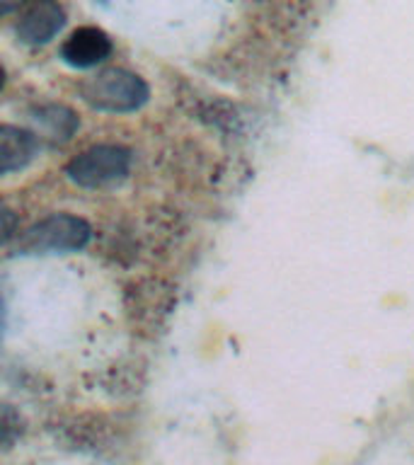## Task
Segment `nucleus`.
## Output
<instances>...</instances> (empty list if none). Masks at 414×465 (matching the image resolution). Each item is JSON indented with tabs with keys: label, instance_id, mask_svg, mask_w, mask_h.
I'll list each match as a JSON object with an SVG mask.
<instances>
[{
	"label": "nucleus",
	"instance_id": "nucleus-9",
	"mask_svg": "<svg viewBox=\"0 0 414 465\" xmlns=\"http://www.w3.org/2000/svg\"><path fill=\"white\" fill-rule=\"evenodd\" d=\"M15 225H17V218H15V211L7 206V203L0 202V242L7 240L15 232Z\"/></svg>",
	"mask_w": 414,
	"mask_h": 465
},
{
	"label": "nucleus",
	"instance_id": "nucleus-12",
	"mask_svg": "<svg viewBox=\"0 0 414 465\" xmlns=\"http://www.w3.org/2000/svg\"><path fill=\"white\" fill-rule=\"evenodd\" d=\"M0 330H3V301H0Z\"/></svg>",
	"mask_w": 414,
	"mask_h": 465
},
{
	"label": "nucleus",
	"instance_id": "nucleus-8",
	"mask_svg": "<svg viewBox=\"0 0 414 465\" xmlns=\"http://www.w3.org/2000/svg\"><path fill=\"white\" fill-rule=\"evenodd\" d=\"M22 431V420L20 414L15 412L10 405L0 402V446L13 443Z\"/></svg>",
	"mask_w": 414,
	"mask_h": 465
},
{
	"label": "nucleus",
	"instance_id": "nucleus-11",
	"mask_svg": "<svg viewBox=\"0 0 414 465\" xmlns=\"http://www.w3.org/2000/svg\"><path fill=\"white\" fill-rule=\"evenodd\" d=\"M5 85V71H3V65H0V90Z\"/></svg>",
	"mask_w": 414,
	"mask_h": 465
},
{
	"label": "nucleus",
	"instance_id": "nucleus-6",
	"mask_svg": "<svg viewBox=\"0 0 414 465\" xmlns=\"http://www.w3.org/2000/svg\"><path fill=\"white\" fill-rule=\"evenodd\" d=\"M36 155V136L20 126L0 124V177L27 167Z\"/></svg>",
	"mask_w": 414,
	"mask_h": 465
},
{
	"label": "nucleus",
	"instance_id": "nucleus-4",
	"mask_svg": "<svg viewBox=\"0 0 414 465\" xmlns=\"http://www.w3.org/2000/svg\"><path fill=\"white\" fill-rule=\"evenodd\" d=\"M65 10L58 0H32L17 22V36L29 46L51 42L64 29Z\"/></svg>",
	"mask_w": 414,
	"mask_h": 465
},
{
	"label": "nucleus",
	"instance_id": "nucleus-10",
	"mask_svg": "<svg viewBox=\"0 0 414 465\" xmlns=\"http://www.w3.org/2000/svg\"><path fill=\"white\" fill-rule=\"evenodd\" d=\"M25 0H0V15L13 13L15 7H20Z\"/></svg>",
	"mask_w": 414,
	"mask_h": 465
},
{
	"label": "nucleus",
	"instance_id": "nucleus-5",
	"mask_svg": "<svg viewBox=\"0 0 414 465\" xmlns=\"http://www.w3.org/2000/svg\"><path fill=\"white\" fill-rule=\"evenodd\" d=\"M112 54V39L100 27H78L61 46V58L73 68H93Z\"/></svg>",
	"mask_w": 414,
	"mask_h": 465
},
{
	"label": "nucleus",
	"instance_id": "nucleus-1",
	"mask_svg": "<svg viewBox=\"0 0 414 465\" xmlns=\"http://www.w3.org/2000/svg\"><path fill=\"white\" fill-rule=\"evenodd\" d=\"M83 100L100 112H136L148 102L151 90L141 75L123 68H107L80 85Z\"/></svg>",
	"mask_w": 414,
	"mask_h": 465
},
{
	"label": "nucleus",
	"instance_id": "nucleus-7",
	"mask_svg": "<svg viewBox=\"0 0 414 465\" xmlns=\"http://www.w3.org/2000/svg\"><path fill=\"white\" fill-rule=\"evenodd\" d=\"M39 124L46 129V136H51L54 141H68L73 136V131L78 129V116L73 114L68 107H61V104H51V107L39 109Z\"/></svg>",
	"mask_w": 414,
	"mask_h": 465
},
{
	"label": "nucleus",
	"instance_id": "nucleus-2",
	"mask_svg": "<svg viewBox=\"0 0 414 465\" xmlns=\"http://www.w3.org/2000/svg\"><path fill=\"white\" fill-rule=\"evenodd\" d=\"M90 225L71 213H54L22 232L20 252L49 254V252H78L90 242Z\"/></svg>",
	"mask_w": 414,
	"mask_h": 465
},
{
	"label": "nucleus",
	"instance_id": "nucleus-3",
	"mask_svg": "<svg viewBox=\"0 0 414 465\" xmlns=\"http://www.w3.org/2000/svg\"><path fill=\"white\" fill-rule=\"evenodd\" d=\"M131 153L122 145H94L73 158L65 167L68 180L78 187L97 189L107 187L112 182L123 180L129 174Z\"/></svg>",
	"mask_w": 414,
	"mask_h": 465
}]
</instances>
